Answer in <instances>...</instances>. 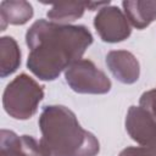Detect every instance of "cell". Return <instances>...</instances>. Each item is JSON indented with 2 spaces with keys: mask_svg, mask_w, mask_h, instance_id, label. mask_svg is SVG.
<instances>
[{
  "mask_svg": "<svg viewBox=\"0 0 156 156\" xmlns=\"http://www.w3.org/2000/svg\"><path fill=\"white\" fill-rule=\"evenodd\" d=\"M94 27L105 43H119L129 38L132 33L130 23L124 12L115 6L101 7L94 17Z\"/></svg>",
  "mask_w": 156,
  "mask_h": 156,
  "instance_id": "5b68a950",
  "label": "cell"
},
{
  "mask_svg": "<svg viewBox=\"0 0 156 156\" xmlns=\"http://www.w3.org/2000/svg\"><path fill=\"white\" fill-rule=\"evenodd\" d=\"M118 156H156V149L145 146H128L123 149Z\"/></svg>",
  "mask_w": 156,
  "mask_h": 156,
  "instance_id": "5bb4252c",
  "label": "cell"
},
{
  "mask_svg": "<svg viewBox=\"0 0 156 156\" xmlns=\"http://www.w3.org/2000/svg\"><path fill=\"white\" fill-rule=\"evenodd\" d=\"M91 32L83 24L57 23L40 18L26 33L29 49L27 68L40 80H55L93 44Z\"/></svg>",
  "mask_w": 156,
  "mask_h": 156,
  "instance_id": "6da1fadb",
  "label": "cell"
},
{
  "mask_svg": "<svg viewBox=\"0 0 156 156\" xmlns=\"http://www.w3.org/2000/svg\"><path fill=\"white\" fill-rule=\"evenodd\" d=\"M139 105L156 119V88L144 91L139 99Z\"/></svg>",
  "mask_w": 156,
  "mask_h": 156,
  "instance_id": "4fadbf2b",
  "label": "cell"
},
{
  "mask_svg": "<svg viewBox=\"0 0 156 156\" xmlns=\"http://www.w3.org/2000/svg\"><path fill=\"white\" fill-rule=\"evenodd\" d=\"M43 98V87L27 73H21L6 85L2 106L10 117L24 121L37 113Z\"/></svg>",
  "mask_w": 156,
  "mask_h": 156,
  "instance_id": "3957f363",
  "label": "cell"
},
{
  "mask_svg": "<svg viewBox=\"0 0 156 156\" xmlns=\"http://www.w3.org/2000/svg\"><path fill=\"white\" fill-rule=\"evenodd\" d=\"M112 76L123 84H134L140 76V65L136 57L127 50H111L105 58Z\"/></svg>",
  "mask_w": 156,
  "mask_h": 156,
  "instance_id": "ba28073f",
  "label": "cell"
},
{
  "mask_svg": "<svg viewBox=\"0 0 156 156\" xmlns=\"http://www.w3.org/2000/svg\"><path fill=\"white\" fill-rule=\"evenodd\" d=\"M68 87L78 94H106L111 90V80L93 61L80 58L65 71Z\"/></svg>",
  "mask_w": 156,
  "mask_h": 156,
  "instance_id": "277c9868",
  "label": "cell"
},
{
  "mask_svg": "<svg viewBox=\"0 0 156 156\" xmlns=\"http://www.w3.org/2000/svg\"><path fill=\"white\" fill-rule=\"evenodd\" d=\"M21 66V50L17 41L5 35L0 38V77L6 78Z\"/></svg>",
  "mask_w": 156,
  "mask_h": 156,
  "instance_id": "8fae6325",
  "label": "cell"
},
{
  "mask_svg": "<svg viewBox=\"0 0 156 156\" xmlns=\"http://www.w3.org/2000/svg\"><path fill=\"white\" fill-rule=\"evenodd\" d=\"M87 9H88L87 1L84 2H80V1L79 2L78 1L60 2V4L52 5L50 10L46 12V16L52 22L67 23V22H73L80 18Z\"/></svg>",
  "mask_w": 156,
  "mask_h": 156,
  "instance_id": "7c38bea8",
  "label": "cell"
},
{
  "mask_svg": "<svg viewBox=\"0 0 156 156\" xmlns=\"http://www.w3.org/2000/svg\"><path fill=\"white\" fill-rule=\"evenodd\" d=\"M40 144L48 156H98V138L84 129L74 112L63 105L44 106L39 119Z\"/></svg>",
  "mask_w": 156,
  "mask_h": 156,
  "instance_id": "7a4b0ae2",
  "label": "cell"
},
{
  "mask_svg": "<svg viewBox=\"0 0 156 156\" xmlns=\"http://www.w3.org/2000/svg\"><path fill=\"white\" fill-rule=\"evenodd\" d=\"M128 135L140 146L156 149V119L141 106H130L124 121Z\"/></svg>",
  "mask_w": 156,
  "mask_h": 156,
  "instance_id": "8992f818",
  "label": "cell"
},
{
  "mask_svg": "<svg viewBox=\"0 0 156 156\" xmlns=\"http://www.w3.org/2000/svg\"><path fill=\"white\" fill-rule=\"evenodd\" d=\"M122 6L129 23L136 29H144L156 21V1L127 0Z\"/></svg>",
  "mask_w": 156,
  "mask_h": 156,
  "instance_id": "9c48e42d",
  "label": "cell"
},
{
  "mask_svg": "<svg viewBox=\"0 0 156 156\" xmlns=\"http://www.w3.org/2000/svg\"><path fill=\"white\" fill-rule=\"evenodd\" d=\"M33 6L24 0H4L0 2L1 29L5 30L7 24L22 26L33 17Z\"/></svg>",
  "mask_w": 156,
  "mask_h": 156,
  "instance_id": "30bf717a",
  "label": "cell"
},
{
  "mask_svg": "<svg viewBox=\"0 0 156 156\" xmlns=\"http://www.w3.org/2000/svg\"><path fill=\"white\" fill-rule=\"evenodd\" d=\"M1 156H48L40 144L32 135H17L9 129L0 132Z\"/></svg>",
  "mask_w": 156,
  "mask_h": 156,
  "instance_id": "52a82bcc",
  "label": "cell"
}]
</instances>
